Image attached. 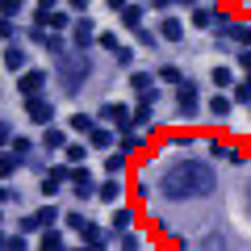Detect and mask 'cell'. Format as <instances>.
<instances>
[{
	"label": "cell",
	"instance_id": "1",
	"mask_svg": "<svg viewBox=\"0 0 251 251\" xmlns=\"http://www.w3.org/2000/svg\"><path fill=\"white\" fill-rule=\"evenodd\" d=\"M159 193L168 201H201V197H214L218 193V172L209 159H193V155H184V159L168 163L159 176Z\"/></svg>",
	"mask_w": 251,
	"mask_h": 251
},
{
	"label": "cell",
	"instance_id": "2",
	"mask_svg": "<svg viewBox=\"0 0 251 251\" xmlns=\"http://www.w3.org/2000/svg\"><path fill=\"white\" fill-rule=\"evenodd\" d=\"M54 80H59V92H63V97H80L84 84L92 80V54H88V50H67V54H59Z\"/></svg>",
	"mask_w": 251,
	"mask_h": 251
},
{
	"label": "cell",
	"instance_id": "3",
	"mask_svg": "<svg viewBox=\"0 0 251 251\" xmlns=\"http://www.w3.org/2000/svg\"><path fill=\"white\" fill-rule=\"evenodd\" d=\"M176 113L180 117H197L201 113V88H197V80H180L176 84Z\"/></svg>",
	"mask_w": 251,
	"mask_h": 251
},
{
	"label": "cell",
	"instance_id": "4",
	"mask_svg": "<svg viewBox=\"0 0 251 251\" xmlns=\"http://www.w3.org/2000/svg\"><path fill=\"white\" fill-rule=\"evenodd\" d=\"M54 222H59V209H54V205H42V209H29V214H21L17 230H25V234H42L46 226H54Z\"/></svg>",
	"mask_w": 251,
	"mask_h": 251
},
{
	"label": "cell",
	"instance_id": "5",
	"mask_svg": "<svg viewBox=\"0 0 251 251\" xmlns=\"http://www.w3.org/2000/svg\"><path fill=\"white\" fill-rule=\"evenodd\" d=\"M46 84H50V75H46L42 67H25V72L17 75V92H21V100L42 97V92H46Z\"/></svg>",
	"mask_w": 251,
	"mask_h": 251
},
{
	"label": "cell",
	"instance_id": "6",
	"mask_svg": "<svg viewBox=\"0 0 251 251\" xmlns=\"http://www.w3.org/2000/svg\"><path fill=\"white\" fill-rule=\"evenodd\" d=\"M34 25H42V29H72L75 25V13L72 9H38L34 13Z\"/></svg>",
	"mask_w": 251,
	"mask_h": 251
},
{
	"label": "cell",
	"instance_id": "7",
	"mask_svg": "<svg viewBox=\"0 0 251 251\" xmlns=\"http://www.w3.org/2000/svg\"><path fill=\"white\" fill-rule=\"evenodd\" d=\"M72 197L75 201H92V197H97V180H92V172L84 168V163L72 168Z\"/></svg>",
	"mask_w": 251,
	"mask_h": 251
},
{
	"label": "cell",
	"instance_id": "8",
	"mask_svg": "<svg viewBox=\"0 0 251 251\" xmlns=\"http://www.w3.org/2000/svg\"><path fill=\"white\" fill-rule=\"evenodd\" d=\"M25 105V122L29 126H50L54 122V105L46 97H29V100H21Z\"/></svg>",
	"mask_w": 251,
	"mask_h": 251
},
{
	"label": "cell",
	"instance_id": "9",
	"mask_svg": "<svg viewBox=\"0 0 251 251\" xmlns=\"http://www.w3.org/2000/svg\"><path fill=\"white\" fill-rule=\"evenodd\" d=\"M100 122H113L117 130H130L134 126V109L122 105V100H109V105H100Z\"/></svg>",
	"mask_w": 251,
	"mask_h": 251
},
{
	"label": "cell",
	"instance_id": "10",
	"mask_svg": "<svg viewBox=\"0 0 251 251\" xmlns=\"http://www.w3.org/2000/svg\"><path fill=\"white\" fill-rule=\"evenodd\" d=\"M92 25H97V21L92 17H75V25H72V46L75 50H92V46H97V34H92Z\"/></svg>",
	"mask_w": 251,
	"mask_h": 251
},
{
	"label": "cell",
	"instance_id": "11",
	"mask_svg": "<svg viewBox=\"0 0 251 251\" xmlns=\"http://www.w3.org/2000/svg\"><path fill=\"white\" fill-rule=\"evenodd\" d=\"M25 67H29V50H25L21 42H9V46H4V72L21 75Z\"/></svg>",
	"mask_w": 251,
	"mask_h": 251
},
{
	"label": "cell",
	"instance_id": "12",
	"mask_svg": "<svg viewBox=\"0 0 251 251\" xmlns=\"http://www.w3.org/2000/svg\"><path fill=\"white\" fill-rule=\"evenodd\" d=\"M159 38L163 42H184V21L172 17V13H159Z\"/></svg>",
	"mask_w": 251,
	"mask_h": 251
},
{
	"label": "cell",
	"instance_id": "13",
	"mask_svg": "<svg viewBox=\"0 0 251 251\" xmlns=\"http://www.w3.org/2000/svg\"><path fill=\"white\" fill-rule=\"evenodd\" d=\"M25 155H21V151H13V147H4V155H0V176H4V180H13V176H17V172L21 168H25Z\"/></svg>",
	"mask_w": 251,
	"mask_h": 251
},
{
	"label": "cell",
	"instance_id": "14",
	"mask_svg": "<svg viewBox=\"0 0 251 251\" xmlns=\"http://www.w3.org/2000/svg\"><path fill=\"white\" fill-rule=\"evenodd\" d=\"M72 143V138H67V130H63V126H42V151H63V147Z\"/></svg>",
	"mask_w": 251,
	"mask_h": 251
},
{
	"label": "cell",
	"instance_id": "15",
	"mask_svg": "<svg viewBox=\"0 0 251 251\" xmlns=\"http://www.w3.org/2000/svg\"><path fill=\"white\" fill-rule=\"evenodd\" d=\"M122 193H126V184H122V176H105V180H100V184H97V197L105 201V205H113V201L122 197Z\"/></svg>",
	"mask_w": 251,
	"mask_h": 251
},
{
	"label": "cell",
	"instance_id": "16",
	"mask_svg": "<svg viewBox=\"0 0 251 251\" xmlns=\"http://www.w3.org/2000/svg\"><path fill=\"white\" fill-rule=\"evenodd\" d=\"M218 17H222L218 9H209V4H197V9H193V21H188V25H193V29H214V25H218Z\"/></svg>",
	"mask_w": 251,
	"mask_h": 251
},
{
	"label": "cell",
	"instance_id": "17",
	"mask_svg": "<svg viewBox=\"0 0 251 251\" xmlns=\"http://www.w3.org/2000/svg\"><path fill=\"white\" fill-rule=\"evenodd\" d=\"M63 247H67V239H63L59 226H46V230L38 234V251H63Z\"/></svg>",
	"mask_w": 251,
	"mask_h": 251
},
{
	"label": "cell",
	"instance_id": "18",
	"mask_svg": "<svg viewBox=\"0 0 251 251\" xmlns=\"http://www.w3.org/2000/svg\"><path fill=\"white\" fill-rule=\"evenodd\" d=\"M88 143H92V151H113V147H117V134H113V130H105V126H92Z\"/></svg>",
	"mask_w": 251,
	"mask_h": 251
},
{
	"label": "cell",
	"instance_id": "19",
	"mask_svg": "<svg viewBox=\"0 0 251 251\" xmlns=\"http://www.w3.org/2000/svg\"><path fill=\"white\" fill-rule=\"evenodd\" d=\"M209 155H214V159H226V163H243V151H239V147H230V143H222V138L209 143Z\"/></svg>",
	"mask_w": 251,
	"mask_h": 251
},
{
	"label": "cell",
	"instance_id": "20",
	"mask_svg": "<svg viewBox=\"0 0 251 251\" xmlns=\"http://www.w3.org/2000/svg\"><path fill=\"white\" fill-rule=\"evenodd\" d=\"M117 151H126V155L143 151V134H134V126H130V130H117Z\"/></svg>",
	"mask_w": 251,
	"mask_h": 251
},
{
	"label": "cell",
	"instance_id": "21",
	"mask_svg": "<svg viewBox=\"0 0 251 251\" xmlns=\"http://www.w3.org/2000/svg\"><path fill=\"white\" fill-rule=\"evenodd\" d=\"M143 17H147V9L138 4V0H130V4L122 9V25L126 29H138V25H143Z\"/></svg>",
	"mask_w": 251,
	"mask_h": 251
},
{
	"label": "cell",
	"instance_id": "22",
	"mask_svg": "<svg viewBox=\"0 0 251 251\" xmlns=\"http://www.w3.org/2000/svg\"><path fill=\"white\" fill-rule=\"evenodd\" d=\"M126 168H130V155L126 151H109L105 155V176H122Z\"/></svg>",
	"mask_w": 251,
	"mask_h": 251
},
{
	"label": "cell",
	"instance_id": "23",
	"mask_svg": "<svg viewBox=\"0 0 251 251\" xmlns=\"http://www.w3.org/2000/svg\"><path fill=\"white\" fill-rule=\"evenodd\" d=\"M42 46L54 54V59H59V54H67V38H63L59 29H46V34H42Z\"/></svg>",
	"mask_w": 251,
	"mask_h": 251
},
{
	"label": "cell",
	"instance_id": "24",
	"mask_svg": "<svg viewBox=\"0 0 251 251\" xmlns=\"http://www.w3.org/2000/svg\"><path fill=\"white\" fill-rule=\"evenodd\" d=\"M151 122H155L151 100H138V105H134V130H151Z\"/></svg>",
	"mask_w": 251,
	"mask_h": 251
},
{
	"label": "cell",
	"instance_id": "25",
	"mask_svg": "<svg viewBox=\"0 0 251 251\" xmlns=\"http://www.w3.org/2000/svg\"><path fill=\"white\" fill-rule=\"evenodd\" d=\"M88 155H92V143H67L63 147V159L67 163H84Z\"/></svg>",
	"mask_w": 251,
	"mask_h": 251
},
{
	"label": "cell",
	"instance_id": "26",
	"mask_svg": "<svg viewBox=\"0 0 251 251\" xmlns=\"http://www.w3.org/2000/svg\"><path fill=\"white\" fill-rule=\"evenodd\" d=\"M230 109H234V97H226V88L218 97H209V113L214 117H230Z\"/></svg>",
	"mask_w": 251,
	"mask_h": 251
},
{
	"label": "cell",
	"instance_id": "27",
	"mask_svg": "<svg viewBox=\"0 0 251 251\" xmlns=\"http://www.w3.org/2000/svg\"><path fill=\"white\" fill-rule=\"evenodd\" d=\"M134 222H138V214H134L130 205H126V209H117V214H113V230H117V234L134 230Z\"/></svg>",
	"mask_w": 251,
	"mask_h": 251
},
{
	"label": "cell",
	"instance_id": "28",
	"mask_svg": "<svg viewBox=\"0 0 251 251\" xmlns=\"http://www.w3.org/2000/svg\"><path fill=\"white\" fill-rule=\"evenodd\" d=\"M80 243H84V247H105V230H100L97 222H88L80 230Z\"/></svg>",
	"mask_w": 251,
	"mask_h": 251
},
{
	"label": "cell",
	"instance_id": "29",
	"mask_svg": "<svg viewBox=\"0 0 251 251\" xmlns=\"http://www.w3.org/2000/svg\"><path fill=\"white\" fill-rule=\"evenodd\" d=\"M67 126H72L75 134H84V138H88V134H92V126H97V122H92L88 113H72V117H67Z\"/></svg>",
	"mask_w": 251,
	"mask_h": 251
},
{
	"label": "cell",
	"instance_id": "30",
	"mask_svg": "<svg viewBox=\"0 0 251 251\" xmlns=\"http://www.w3.org/2000/svg\"><path fill=\"white\" fill-rule=\"evenodd\" d=\"M209 80H214V88H226V92L234 88V72L226 67V63H222V67H214V75H209Z\"/></svg>",
	"mask_w": 251,
	"mask_h": 251
},
{
	"label": "cell",
	"instance_id": "31",
	"mask_svg": "<svg viewBox=\"0 0 251 251\" xmlns=\"http://www.w3.org/2000/svg\"><path fill=\"white\" fill-rule=\"evenodd\" d=\"M0 247H4V251H25V247H29V234H25V230L4 234V239H0Z\"/></svg>",
	"mask_w": 251,
	"mask_h": 251
},
{
	"label": "cell",
	"instance_id": "32",
	"mask_svg": "<svg viewBox=\"0 0 251 251\" xmlns=\"http://www.w3.org/2000/svg\"><path fill=\"white\" fill-rule=\"evenodd\" d=\"M155 80H159V75H147V72H134V75H130V92H134V97H138V92L155 88Z\"/></svg>",
	"mask_w": 251,
	"mask_h": 251
},
{
	"label": "cell",
	"instance_id": "33",
	"mask_svg": "<svg viewBox=\"0 0 251 251\" xmlns=\"http://www.w3.org/2000/svg\"><path fill=\"white\" fill-rule=\"evenodd\" d=\"M230 97H234V105H251V75H247V80H234Z\"/></svg>",
	"mask_w": 251,
	"mask_h": 251
},
{
	"label": "cell",
	"instance_id": "34",
	"mask_svg": "<svg viewBox=\"0 0 251 251\" xmlns=\"http://www.w3.org/2000/svg\"><path fill=\"white\" fill-rule=\"evenodd\" d=\"M13 151H21V155H25V159H29V155H34V138H29V134H13Z\"/></svg>",
	"mask_w": 251,
	"mask_h": 251
},
{
	"label": "cell",
	"instance_id": "35",
	"mask_svg": "<svg viewBox=\"0 0 251 251\" xmlns=\"http://www.w3.org/2000/svg\"><path fill=\"white\" fill-rule=\"evenodd\" d=\"M113 59H117V67H122V72H130V67H134V50H130V46H117Z\"/></svg>",
	"mask_w": 251,
	"mask_h": 251
},
{
	"label": "cell",
	"instance_id": "36",
	"mask_svg": "<svg viewBox=\"0 0 251 251\" xmlns=\"http://www.w3.org/2000/svg\"><path fill=\"white\" fill-rule=\"evenodd\" d=\"M180 80H184V75H180V67H172V63H168V67H159V84H172V88H176Z\"/></svg>",
	"mask_w": 251,
	"mask_h": 251
},
{
	"label": "cell",
	"instance_id": "37",
	"mask_svg": "<svg viewBox=\"0 0 251 251\" xmlns=\"http://www.w3.org/2000/svg\"><path fill=\"white\" fill-rule=\"evenodd\" d=\"M63 222H67V226H72V230H75V234H80V230H84V226H88V218H84V214H80V209H72V214H63Z\"/></svg>",
	"mask_w": 251,
	"mask_h": 251
},
{
	"label": "cell",
	"instance_id": "38",
	"mask_svg": "<svg viewBox=\"0 0 251 251\" xmlns=\"http://www.w3.org/2000/svg\"><path fill=\"white\" fill-rule=\"evenodd\" d=\"M59 188H63V180H59V176H50V172H46V176H42V197H54V193H59Z\"/></svg>",
	"mask_w": 251,
	"mask_h": 251
},
{
	"label": "cell",
	"instance_id": "39",
	"mask_svg": "<svg viewBox=\"0 0 251 251\" xmlns=\"http://www.w3.org/2000/svg\"><path fill=\"white\" fill-rule=\"evenodd\" d=\"M21 4H25V0H0V17H17V13H21Z\"/></svg>",
	"mask_w": 251,
	"mask_h": 251
},
{
	"label": "cell",
	"instance_id": "40",
	"mask_svg": "<svg viewBox=\"0 0 251 251\" xmlns=\"http://www.w3.org/2000/svg\"><path fill=\"white\" fill-rule=\"evenodd\" d=\"M134 38H138L143 46H159V34H151L147 25H138V29H134Z\"/></svg>",
	"mask_w": 251,
	"mask_h": 251
},
{
	"label": "cell",
	"instance_id": "41",
	"mask_svg": "<svg viewBox=\"0 0 251 251\" xmlns=\"http://www.w3.org/2000/svg\"><path fill=\"white\" fill-rule=\"evenodd\" d=\"M0 34H4V42H17V25H13V21H9V17L0 21Z\"/></svg>",
	"mask_w": 251,
	"mask_h": 251
},
{
	"label": "cell",
	"instance_id": "42",
	"mask_svg": "<svg viewBox=\"0 0 251 251\" xmlns=\"http://www.w3.org/2000/svg\"><path fill=\"white\" fill-rule=\"evenodd\" d=\"M97 46H105V50H117V34H97Z\"/></svg>",
	"mask_w": 251,
	"mask_h": 251
},
{
	"label": "cell",
	"instance_id": "43",
	"mask_svg": "<svg viewBox=\"0 0 251 251\" xmlns=\"http://www.w3.org/2000/svg\"><path fill=\"white\" fill-rule=\"evenodd\" d=\"M0 201H4V205H13V201H17V188L4 184V188H0Z\"/></svg>",
	"mask_w": 251,
	"mask_h": 251
},
{
	"label": "cell",
	"instance_id": "44",
	"mask_svg": "<svg viewBox=\"0 0 251 251\" xmlns=\"http://www.w3.org/2000/svg\"><path fill=\"white\" fill-rule=\"evenodd\" d=\"M88 4H92V0H67V9H72L75 17H80V13H88Z\"/></svg>",
	"mask_w": 251,
	"mask_h": 251
},
{
	"label": "cell",
	"instance_id": "45",
	"mask_svg": "<svg viewBox=\"0 0 251 251\" xmlns=\"http://www.w3.org/2000/svg\"><path fill=\"white\" fill-rule=\"evenodd\" d=\"M226 243H230L226 234H205V247H226Z\"/></svg>",
	"mask_w": 251,
	"mask_h": 251
},
{
	"label": "cell",
	"instance_id": "46",
	"mask_svg": "<svg viewBox=\"0 0 251 251\" xmlns=\"http://www.w3.org/2000/svg\"><path fill=\"white\" fill-rule=\"evenodd\" d=\"M172 4H176V0H151V9H155V13H168Z\"/></svg>",
	"mask_w": 251,
	"mask_h": 251
},
{
	"label": "cell",
	"instance_id": "47",
	"mask_svg": "<svg viewBox=\"0 0 251 251\" xmlns=\"http://www.w3.org/2000/svg\"><path fill=\"white\" fill-rule=\"evenodd\" d=\"M38 9H59V0H38Z\"/></svg>",
	"mask_w": 251,
	"mask_h": 251
},
{
	"label": "cell",
	"instance_id": "48",
	"mask_svg": "<svg viewBox=\"0 0 251 251\" xmlns=\"http://www.w3.org/2000/svg\"><path fill=\"white\" fill-rule=\"evenodd\" d=\"M126 4H130V0H109V9H117V13H122Z\"/></svg>",
	"mask_w": 251,
	"mask_h": 251
},
{
	"label": "cell",
	"instance_id": "49",
	"mask_svg": "<svg viewBox=\"0 0 251 251\" xmlns=\"http://www.w3.org/2000/svg\"><path fill=\"white\" fill-rule=\"evenodd\" d=\"M247 205H251V184H247Z\"/></svg>",
	"mask_w": 251,
	"mask_h": 251
}]
</instances>
